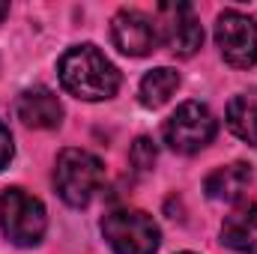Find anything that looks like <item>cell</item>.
Segmentation results:
<instances>
[{"mask_svg":"<svg viewBox=\"0 0 257 254\" xmlns=\"http://www.w3.org/2000/svg\"><path fill=\"white\" fill-rule=\"evenodd\" d=\"M57 75H60V84L66 93H72L75 99H84V102H102L120 90L117 66L90 42L69 48L57 63Z\"/></svg>","mask_w":257,"mask_h":254,"instance_id":"cell-1","label":"cell"},{"mask_svg":"<svg viewBox=\"0 0 257 254\" xmlns=\"http://www.w3.org/2000/svg\"><path fill=\"white\" fill-rule=\"evenodd\" d=\"M105 180V168H102V159L93 156L90 150H81V147H69L57 156V168H54V186L57 194L63 197V203L81 209L87 206L96 191Z\"/></svg>","mask_w":257,"mask_h":254,"instance_id":"cell-2","label":"cell"},{"mask_svg":"<svg viewBox=\"0 0 257 254\" xmlns=\"http://www.w3.org/2000/svg\"><path fill=\"white\" fill-rule=\"evenodd\" d=\"M48 227V215L39 197L27 194L24 189L0 191V233L21 248H33L42 242Z\"/></svg>","mask_w":257,"mask_h":254,"instance_id":"cell-3","label":"cell"},{"mask_svg":"<svg viewBox=\"0 0 257 254\" xmlns=\"http://www.w3.org/2000/svg\"><path fill=\"white\" fill-rule=\"evenodd\" d=\"M102 233L114 254H156L162 230L144 209H114L102 218Z\"/></svg>","mask_w":257,"mask_h":254,"instance_id":"cell-4","label":"cell"},{"mask_svg":"<svg viewBox=\"0 0 257 254\" xmlns=\"http://www.w3.org/2000/svg\"><path fill=\"white\" fill-rule=\"evenodd\" d=\"M218 132L215 114L200 105V102H183L168 120H165V144L174 153L192 156L197 150H203Z\"/></svg>","mask_w":257,"mask_h":254,"instance_id":"cell-5","label":"cell"},{"mask_svg":"<svg viewBox=\"0 0 257 254\" xmlns=\"http://www.w3.org/2000/svg\"><path fill=\"white\" fill-rule=\"evenodd\" d=\"M153 21L159 30V42L177 57H192L203 45V27L192 3H162Z\"/></svg>","mask_w":257,"mask_h":254,"instance_id":"cell-6","label":"cell"},{"mask_svg":"<svg viewBox=\"0 0 257 254\" xmlns=\"http://www.w3.org/2000/svg\"><path fill=\"white\" fill-rule=\"evenodd\" d=\"M215 45L221 57L236 69H248L257 63V21L236 12L224 9L215 21Z\"/></svg>","mask_w":257,"mask_h":254,"instance_id":"cell-7","label":"cell"},{"mask_svg":"<svg viewBox=\"0 0 257 254\" xmlns=\"http://www.w3.org/2000/svg\"><path fill=\"white\" fill-rule=\"evenodd\" d=\"M111 39H114L120 54L144 57V54L156 51L159 30H156V21L147 12H141V9H120L111 18Z\"/></svg>","mask_w":257,"mask_h":254,"instance_id":"cell-8","label":"cell"},{"mask_svg":"<svg viewBox=\"0 0 257 254\" xmlns=\"http://www.w3.org/2000/svg\"><path fill=\"white\" fill-rule=\"evenodd\" d=\"M15 114L27 129H57L63 123V105L48 87H30L18 96Z\"/></svg>","mask_w":257,"mask_h":254,"instance_id":"cell-9","label":"cell"},{"mask_svg":"<svg viewBox=\"0 0 257 254\" xmlns=\"http://www.w3.org/2000/svg\"><path fill=\"white\" fill-rule=\"evenodd\" d=\"M221 242L239 254H257V203H245L224 218Z\"/></svg>","mask_w":257,"mask_h":254,"instance_id":"cell-10","label":"cell"},{"mask_svg":"<svg viewBox=\"0 0 257 254\" xmlns=\"http://www.w3.org/2000/svg\"><path fill=\"white\" fill-rule=\"evenodd\" d=\"M248 186H251V168H248L245 162H233V165L215 168V171L206 177V183H203L206 197H212V200H224V203L239 200Z\"/></svg>","mask_w":257,"mask_h":254,"instance_id":"cell-11","label":"cell"},{"mask_svg":"<svg viewBox=\"0 0 257 254\" xmlns=\"http://www.w3.org/2000/svg\"><path fill=\"white\" fill-rule=\"evenodd\" d=\"M180 87V72L171 66H159L141 78V105L144 108H162Z\"/></svg>","mask_w":257,"mask_h":254,"instance_id":"cell-12","label":"cell"},{"mask_svg":"<svg viewBox=\"0 0 257 254\" xmlns=\"http://www.w3.org/2000/svg\"><path fill=\"white\" fill-rule=\"evenodd\" d=\"M227 126L239 141L257 147V90L230 99V105H227Z\"/></svg>","mask_w":257,"mask_h":254,"instance_id":"cell-13","label":"cell"},{"mask_svg":"<svg viewBox=\"0 0 257 254\" xmlns=\"http://www.w3.org/2000/svg\"><path fill=\"white\" fill-rule=\"evenodd\" d=\"M132 165L138 168V171H150L153 165H156V144L150 141V138H138L135 144H132Z\"/></svg>","mask_w":257,"mask_h":254,"instance_id":"cell-14","label":"cell"},{"mask_svg":"<svg viewBox=\"0 0 257 254\" xmlns=\"http://www.w3.org/2000/svg\"><path fill=\"white\" fill-rule=\"evenodd\" d=\"M12 156H15V147H12V135H9V129L0 123V171H3V168H9Z\"/></svg>","mask_w":257,"mask_h":254,"instance_id":"cell-15","label":"cell"},{"mask_svg":"<svg viewBox=\"0 0 257 254\" xmlns=\"http://www.w3.org/2000/svg\"><path fill=\"white\" fill-rule=\"evenodd\" d=\"M6 15H9V3H0V24H3Z\"/></svg>","mask_w":257,"mask_h":254,"instance_id":"cell-16","label":"cell"},{"mask_svg":"<svg viewBox=\"0 0 257 254\" xmlns=\"http://www.w3.org/2000/svg\"><path fill=\"white\" fill-rule=\"evenodd\" d=\"M183 254H192V251H183Z\"/></svg>","mask_w":257,"mask_h":254,"instance_id":"cell-17","label":"cell"}]
</instances>
